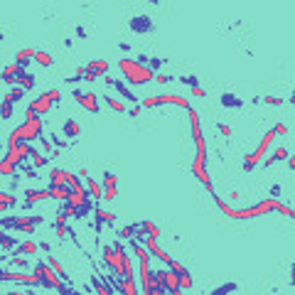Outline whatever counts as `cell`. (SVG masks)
<instances>
[{
    "label": "cell",
    "mask_w": 295,
    "mask_h": 295,
    "mask_svg": "<svg viewBox=\"0 0 295 295\" xmlns=\"http://www.w3.org/2000/svg\"><path fill=\"white\" fill-rule=\"evenodd\" d=\"M214 202L217 207L221 209V214L224 217H229V219H256V217H263V214H271V212H280L283 217H288V219H295V212L290 207H285V204L280 202V200H273V197H268V200H263V202L254 204V207H243V209H236V207H229V204L224 202L221 197H214Z\"/></svg>",
    "instance_id": "1"
},
{
    "label": "cell",
    "mask_w": 295,
    "mask_h": 295,
    "mask_svg": "<svg viewBox=\"0 0 295 295\" xmlns=\"http://www.w3.org/2000/svg\"><path fill=\"white\" fill-rule=\"evenodd\" d=\"M35 138H42V118L27 111V113H25V123L18 126V128L10 133L8 148L18 145V143H30V140H35Z\"/></svg>",
    "instance_id": "2"
},
{
    "label": "cell",
    "mask_w": 295,
    "mask_h": 295,
    "mask_svg": "<svg viewBox=\"0 0 295 295\" xmlns=\"http://www.w3.org/2000/svg\"><path fill=\"white\" fill-rule=\"evenodd\" d=\"M118 69L123 72V79L130 81V84H135V86L153 81V76H155V72L148 64H140L135 59H118Z\"/></svg>",
    "instance_id": "3"
},
{
    "label": "cell",
    "mask_w": 295,
    "mask_h": 295,
    "mask_svg": "<svg viewBox=\"0 0 295 295\" xmlns=\"http://www.w3.org/2000/svg\"><path fill=\"white\" fill-rule=\"evenodd\" d=\"M155 106H180V109H189V101L180 96V93H158L150 96L140 104V109H155Z\"/></svg>",
    "instance_id": "4"
},
{
    "label": "cell",
    "mask_w": 295,
    "mask_h": 295,
    "mask_svg": "<svg viewBox=\"0 0 295 295\" xmlns=\"http://www.w3.org/2000/svg\"><path fill=\"white\" fill-rule=\"evenodd\" d=\"M273 138H276V130L271 128L263 138H261V143L256 145V150H254L251 155H246V160H243V172H251V170L263 160V155L268 153V148H271V143H273Z\"/></svg>",
    "instance_id": "5"
},
{
    "label": "cell",
    "mask_w": 295,
    "mask_h": 295,
    "mask_svg": "<svg viewBox=\"0 0 295 295\" xmlns=\"http://www.w3.org/2000/svg\"><path fill=\"white\" fill-rule=\"evenodd\" d=\"M35 276L39 278L42 288H52V290H59V293H64V288H67L64 280L50 268V263H42V261H39V263L35 266Z\"/></svg>",
    "instance_id": "6"
},
{
    "label": "cell",
    "mask_w": 295,
    "mask_h": 295,
    "mask_svg": "<svg viewBox=\"0 0 295 295\" xmlns=\"http://www.w3.org/2000/svg\"><path fill=\"white\" fill-rule=\"evenodd\" d=\"M59 99H62L59 89H50V91L39 93V99H35V101L27 106V111H30V113H35V116H44V113H50V111H52L55 101H59Z\"/></svg>",
    "instance_id": "7"
},
{
    "label": "cell",
    "mask_w": 295,
    "mask_h": 295,
    "mask_svg": "<svg viewBox=\"0 0 295 295\" xmlns=\"http://www.w3.org/2000/svg\"><path fill=\"white\" fill-rule=\"evenodd\" d=\"M37 224H42V217H0V226H8V229H18L25 234H32Z\"/></svg>",
    "instance_id": "8"
},
{
    "label": "cell",
    "mask_w": 295,
    "mask_h": 295,
    "mask_svg": "<svg viewBox=\"0 0 295 295\" xmlns=\"http://www.w3.org/2000/svg\"><path fill=\"white\" fill-rule=\"evenodd\" d=\"M121 251H123V246L116 241L113 246H104V263L109 266V271H111V276H116V278H121Z\"/></svg>",
    "instance_id": "9"
},
{
    "label": "cell",
    "mask_w": 295,
    "mask_h": 295,
    "mask_svg": "<svg viewBox=\"0 0 295 295\" xmlns=\"http://www.w3.org/2000/svg\"><path fill=\"white\" fill-rule=\"evenodd\" d=\"M189 113V123H192V138H194V145H197V155L207 158V143H204V133H202V123H200V113L192 109H187Z\"/></svg>",
    "instance_id": "10"
},
{
    "label": "cell",
    "mask_w": 295,
    "mask_h": 295,
    "mask_svg": "<svg viewBox=\"0 0 295 295\" xmlns=\"http://www.w3.org/2000/svg\"><path fill=\"white\" fill-rule=\"evenodd\" d=\"M192 172H194V177L204 184V189H209V192L217 197V192H214V187H212V177H209V172H207V158L197 155V158L192 160Z\"/></svg>",
    "instance_id": "11"
},
{
    "label": "cell",
    "mask_w": 295,
    "mask_h": 295,
    "mask_svg": "<svg viewBox=\"0 0 295 295\" xmlns=\"http://www.w3.org/2000/svg\"><path fill=\"white\" fill-rule=\"evenodd\" d=\"M30 153H32V145H30V143H18V145L8 148V155H5V158L20 167L25 160H27V158H30Z\"/></svg>",
    "instance_id": "12"
},
{
    "label": "cell",
    "mask_w": 295,
    "mask_h": 295,
    "mask_svg": "<svg viewBox=\"0 0 295 295\" xmlns=\"http://www.w3.org/2000/svg\"><path fill=\"white\" fill-rule=\"evenodd\" d=\"M0 280H15V283H22V285H32V288L42 285L35 273L30 276V273H22V271H18V273L15 271H0Z\"/></svg>",
    "instance_id": "13"
},
{
    "label": "cell",
    "mask_w": 295,
    "mask_h": 295,
    "mask_svg": "<svg viewBox=\"0 0 295 295\" xmlns=\"http://www.w3.org/2000/svg\"><path fill=\"white\" fill-rule=\"evenodd\" d=\"M74 99H76V104L81 106L84 111H89V113H99V96L91 91H74Z\"/></svg>",
    "instance_id": "14"
},
{
    "label": "cell",
    "mask_w": 295,
    "mask_h": 295,
    "mask_svg": "<svg viewBox=\"0 0 295 295\" xmlns=\"http://www.w3.org/2000/svg\"><path fill=\"white\" fill-rule=\"evenodd\" d=\"M167 268H170V271H172V273L177 276V280H180V290H184V288H192V283H194V280H192V276H189V271L184 268L182 263H177V261L172 258V263H170Z\"/></svg>",
    "instance_id": "15"
},
{
    "label": "cell",
    "mask_w": 295,
    "mask_h": 295,
    "mask_svg": "<svg viewBox=\"0 0 295 295\" xmlns=\"http://www.w3.org/2000/svg\"><path fill=\"white\" fill-rule=\"evenodd\" d=\"M25 74V69L20 67V64H10V67H5L3 74H0V79L5 81V84H18V79Z\"/></svg>",
    "instance_id": "16"
},
{
    "label": "cell",
    "mask_w": 295,
    "mask_h": 295,
    "mask_svg": "<svg viewBox=\"0 0 295 295\" xmlns=\"http://www.w3.org/2000/svg\"><path fill=\"white\" fill-rule=\"evenodd\" d=\"M42 200H50V189H27L25 192V207H32Z\"/></svg>",
    "instance_id": "17"
},
{
    "label": "cell",
    "mask_w": 295,
    "mask_h": 295,
    "mask_svg": "<svg viewBox=\"0 0 295 295\" xmlns=\"http://www.w3.org/2000/svg\"><path fill=\"white\" fill-rule=\"evenodd\" d=\"M86 72H91L96 79H99V76H106V74H109V62H106V59H91V62L86 64Z\"/></svg>",
    "instance_id": "18"
},
{
    "label": "cell",
    "mask_w": 295,
    "mask_h": 295,
    "mask_svg": "<svg viewBox=\"0 0 295 295\" xmlns=\"http://www.w3.org/2000/svg\"><path fill=\"white\" fill-rule=\"evenodd\" d=\"M104 79H106V84H111V86H116V91L121 93L123 99H128V101H133V104H138V99H135V93L130 91V89H128V86H126V84H123V81H121V79H118V81H116V79H109V76H104Z\"/></svg>",
    "instance_id": "19"
},
{
    "label": "cell",
    "mask_w": 295,
    "mask_h": 295,
    "mask_svg": "<svg viewBox=\"0 0 295 295\" xmlns=\"http://www.w3.org/2000/svg\"><path fill=\"white\" fill-rule=\"evenodd\" d=\"M93 217H96V234L101 231V226H104V224H113V221H116V214H111V212H106V209H101L99 204H96V214H93Z\"/></svg>",
    "instance_id": "20"
},
{
    "label": "cell",
    "mask_w": 295,
    "mask_h": 295,
    "mask_svg": "<svg viewBox=\"0 0 295 295\" xmlns=\"http://www.w3.org/2000/svg\"><path fill=\"white\" fill-rule=\"evenodd\" d=\"M84 202H89V192H86V189H72V194H69L67 204L76 209V207H81Z\"/></svg>",
    "instance_id": "21"
},
{
    "label": "cell",
    "mask_w": 295,
    "mask_h": 295,
    "mask_svg": "<svg viewBox=\"0 0 295 295\" xmlns=\"http://www.w3.org/2000/svg\"><path fill=\"white\" fill-rule=\"evenodd\" d=\"M86 192H89V200H96V202L104 197V187L96 182L93 177H86Z\"/></svg>",
    "instance_id": "22"
},
{
    "label": "cell",
    "mask_w": 295,
    "mask_h": 295,
    "mask_svg": "<svg viewBox=\"0 0 295 295\" xmlns=\"http://www.w3.org/2000/svg\"><path fill=\"white\" fill-rule=\"evenodd\" d=\"M69 194H72V189H69L67 184H62V187H50V200L67 202V200H69Z\"/></svg>",
    "instance_id": "23"
},
{
    "label": "cell",
    "mask_w": 295,
    "mask_h": 295,
    "mask_svg": "<svg viewBox=\"0 0 295 295\" xmlns=\"http://www.w3.org/2000/svg\"><path fill=\"white\" fill-rule=\"evenodd\" d=\"M37 246L35 241H22L18 249H15V256H30V254H37Z\"/></svg>",
    "instance_id": "24"
},
{
    "label": "cell",
    "mask_w": 295,
    "mask_h": 295,
    "mask_svg": "<svg viewBox=\"0 0 295 295\" xmlns=\"http://www.w3.org/2000/svg\"><path fill=\"white\" fill-rule=\"evenodd\" d=\"M64 177H67V170L55 167V170L50 172V187H62V184H64Z\"/></svg>",
    "instance_id": "25"
},
{
    "label": "cell",
    "mask_w": 295,
    "mask_h": 295,
    "mask_svg": "<svg viewBox=\"0 0 295 295\" xmlns=\"http://www.w3.org/2000/svg\"><path fill=\"white\" fill-rule=\"evenodd\" d=\"M15 172H18V165H15V163H10L8 158H0V175H3V177H13Z\"/></svg>",
    "instance_id": "26"
},
{
    "label": "cell",
    "mask_w": 295,
    "mask_h": 295,
    "mask_svg": "<svg viewBox=\"0 0 295 295\" xmlns=\"http://www.w3.org/2000/svg\"><path fill=\"white\" fill-rule=\"evenodd\" d=\"M62 130H64V135H67V138H79V133H81V126H79L74 118H69V121L64 123V128H62Z\"/></svg>",
    "instance_id": "27"
},
{
    "label": "cell",
    "mask_w": 295,
    "mask_h": 295,
    "mask_svg": "<svg viewBox=\"0 0 295 295\" xmlns=\"http://www.w3.org/2000/svg\"><path fill=\"white\" fill-rule=\"evenodd\" d=\"M91 285H93V290H96V295H113V290L99 276H91Z\"/></svg>",
    "instance_id": "28"
},
{
    "label": "cell",
    "mask_w": 295,
    "mask_h": 295,
    "mask_svg": "<svg viewBox=\"0 0 295 295\" xmlns=\"http://www.w3.org/2000/svg\"><path fill=\"white\" fill-rule=\"evenodd\" d=\"M47 263H50V268H52V271H55V273H57L59 278H62V280H69L67 271H64V266H62V263H59V261H57L55 256H50V258H47Z\"/></svg>",
    "instance_id": "29"
},
{
    "label": "cell",
    "mask_w": 295,
    "mask_h": 295,
    "mask_svg": "<svg viewBox=\"0 0 295 295\" xmlns=\"http://www.w3.org/2000/svg\"><path fill=\"white\" fill-rule=\"evenodd\" d=\"M15 204H18V197H13L10 192H0V212H5V209H10Z\"/></svg>",
    "instance_id": "30"
},
{
    "label": "cell",
    "mask_w": 295,
    "mask_h": 295,
    "mask_svg": "<svg viewBox=\"0 0 295 295\" xmlns=\"http://www.w3.org/2000/svg\"><path fill=\"white\" fill-rule=\"evenodd\" d=\"M30 59H35V50H20L18 55H15V64H20V67L25 69V64H27Z\"/></svg>",
    "instance_id": "31"
},
{
    "label": "cell",
    "mask_w": 295,
    "mask_h": 295,
    "mask_svg": "<svg viewBox=\"0 0 295 295\" xmlns=\"http://www.w3.org/2000/svg\"><path fill=\"white\" fill-rule=\"evenodd\" d=\"M18 86L22 89V91H30V89H35V76L25 72V74H22V76L18 79Z\"/></svg>",
    "instance_id": "32"
},
{
    "label": "cell",
    "mask_w": 295,
    "mask_h": 295,
    "mask_svg": "<svg viewBox=\"0 0 295 295\" xmlns=\"http://www.w3.org/2000/svg\"><path fill=\"white\" fill-rule=\"evenodd\" d=\"M140 231H143L145 236H153V239H158V236H160V229H158L153 221H143V224H140Z\"/></svg>",
    "instance_id": "33"
},
{
    "label": "cell",
    "mask_w": 295,
    "mask_h": 295,
    "mask_svg": "<svg viewBox=\"0 0 295 295\" xmlns=\"http://www.w3.org/2000/svg\"><path fill=\"white\" fill-rule=\"evenodd\" d=\"M285 158H288V148H276L273 158H268V160H266L263 165H266V167H271L273 163H278V160H285Z\"/></svg>",
    "instance_id": "34"
},
{
    "label": "cell",
    "mask_w": 295,
    "mask_h": 295,
    "mask_svg": "<svg viewBox=\"0 0 295 295\" xmlns=\"http://www.w3.org/2000/svg\"><path fill=\"white\" fill-rule=\"evenodd\" d=\"M64 184H67L69 189H84V184H81V180H79V175H74V172H67Z\"/></svg>",
    "instance_id": "35"
},
{
    "label": "cell",
    "mask_w": 295,
    "mask_h": 295,
    "mask_svg": "<svg viewBox=\"0 0 295 295\" xmlns=\"http://www.w3.org/2000/svg\"><path fill=\"white\" fill-rule=\"evenodd\" d=\"M101 99H104V101H106V104H109V106L116 111V113H126V106H123V104H121L118 99H113V96H109V93H104Z\"/></svg>",
    "instance_id": "36"
},
{
    "label": "cell",
    "mask_w": 295,
    "mask_h": 295,
    "mask_svg": "<svg viewBox=\"0 0 295 295\" xmlns=\"http://www.w3.org/2000/svg\"><path fill=\"white\" fill-rule=\"evenodd\" d=\"M30 158H32V165H35L37 170H39V167H44L47 163H50V155H39L37 150H32V153H30Z\"/></svg>",
    "instance_id": "37"
},
{
    "label": "cell",
    "mask_w": 295,
    "mask_h": 295,
    "mask_svg": "<svg viewBox=\"0 0 295 295\" xmlns=\"http://www.w3.org/2000/svg\"><path fill=\"white\" fill-rule=\"evenodd\" d=\"M64 221H67V217H64V214L59 212V214H57V221H55L57 236H67V224H64Z\"/></svg>",
    "instance_id": "38"
},
{
    "label": "cell",
    "mask_w": 295,
    "mask_h": 295,
    "mask_svg": "<svg viewBox=\"0 0 295 295\" xmlns=\"http://www.w3.org/2000/svg\"><path fill=\"white\" fill-rule=\"evenodd\" d=\"M35 62L42 64V67H52V57L47 52H42V50H35Z\"/></svg>",
    "instance_id": "39"
},
{
    "label": "cell",
    "mask_w": 295,
    "mask_h": 295,
    "mask_svg": "<svg viewBox=\"0 0 295 295\" xmlns=\"http://www.w3.org/2000/svg\"><path fill=\"white\" fill-rule=\"evenodd\" d=\"M0 118H13V101L3 99V104H0Z\"/></svg>",
    "instance_id": "40"
},
{
    "label": "cell",
    "mask_w": 295,
    "mask_h": 295,
    "mask_svg": "<svg viewBox=\"0 0 295 295\" xmlns=\"http://www.w3.org/2000/svg\"><path fill=\"white\" fill-rule=\"evenodd\" d=\"M221 104L226 106V109H234V106H241V101L236 99V96H231V93H224L221 96Z\"/></svg>",
    "instance_id": "41"
},
{
    "label": "cell",
    "mask_w": 295,
    "mask_h": 295,
    "mask_svg": "<svg viewBox=\"0 0 295 295\" xmlns=\"http://www.w3.org/2000/svg\"><path fill=\"white\" fill-rule=\"evenodd\" d=\"M22 96H25V91H22V89H20V86H13V89H10V91L5 93V99H8V101H13V104H15V101H20V99H22Z\"/></svg>",
    "instance_id": "42"
},
{
    "label": "cell",
    "mask_w": 295,
    "mask_h": 295,
    "mask_svg": "<svg viewBox=\"0 0 295 295\" xmlns=\"http://www.w3.org/2000/svg\"><path fill=\"white\" fill-rule=\"evenodd\" d=\"M135 231H138V226H123V229L118 231V236H121V239H133Z\"/></svg>",
    "instance_id": "43"
},
{
    "label": "cell",
    "mask_w": 295,
    "mask_h": 295,
    "mask_svg": "<svg viewBox=\"0 0 295 295\" xmlns=\"http://www.w3.org/2000/svg\"><path fill=\"white\" fill-rule=\"evenodd\" d=\"M0 246H3V249H13V246H15V239L8 236L5 231H0Z\"/></svg>",
    "instance_id": "44"
},
{
    "label": "cell",
    "mask_w": 295,
    "mask_h": 295,
    "mask_svg": "<svg viewBox=\"0 0 295 295\" xmlns=\"http://www.w3.org/2000/svg\"><path fill=\"white\" fill-rule=\"evenodd\" d=\"M91 200H89V202H84L81 204V207H76V217H79V219H81V217H84V214H86V212H91Z\"/></svg>",
    "instance_id": "45"
},
{
    "label": "cell",
    "mask_w": 295,
    "mask_h": 295,
    "mask_svg": "<svg viewBox=\"0 0 295 295\" xmlns=\"http://www.w3.org/2000/svg\"><path fill=\"white\" fill-rule=\"evenodd\" d=\"M116 194H118V192H116V187H106L101 200H106V202H113V200H116Z\"/></svg>",
    "instance_id": "46"
},
{
    "label": "cell",
    "mask_w": 295,
    "mask_h": 295,
    "mask_svg": "<svg viewBox=\"0 0 295 295\" xmlns=\"http://www.w3.org/2000/svg\"><path fill=\"white\" fill-rule=\"evenodd\" d=\"M106 187H116V175H113V172H106V175H104V189H106Z\"/></svg>",
    "instance_id": "47"
},
{
    "label": "cell",
    "mask_w": 295,
    "mask_h": 295,
    "mask_svg": "<svg viewBox=\"0 0 295 295\" xmlns=\"http://www.w3.org/2000/svg\"><path fill=\"white\" fill-rule=\"evenodd\" d=\"M158 84H167V81H172V76H167V74H160V72H155V76H153Z\"/></svg>",
    "instance_id": "48"
},
{
    "label": "cell",
    "mask_w": 295,
    "mask_h": 295,
    "mask_svg": "<svg viewBox=\"0 0 295 295\" xmlns=\"http://www.w3.org/2000/svg\"><path fill=\"white\" fill-rule=\"evenodd\" d=\"M180 81H184V84H189V89H192V86H200V84H197V79H194V76H182V79H180Z\"/></svg>",
    "instance_id": "49"
},
{
    "label": "cell",
    "mask_w": 295,
    "mask_h": 295,
    "mask_svg": "<svg viewBox=\"0 0 295 295\" xmlns=\"http://www.w3.org/2000/svg\"><path fill=\"white\" fill-rule=\"evenodd\" d=\"M192 96L194 99H204V89L202 86H192Z\"/></svg>",
    "instance_id": "50"
},
{
    "label": "cell",
    "mask_w": 295,
    "mask_h": 295,
    "mask_svg": "<svg viewBox=\"0 0 295 295\" xmlns=\"http://www.w3.org/2000/svg\"><path fill=\"white\" fill-rule=\"evenodd\" d=\"M217 128H219V133H221V135H226V138L231 135V128H229V126H224V123H219Z\"/></svg>",
    "instance_id": "51"
},
{
    "label": "cell",
    "mask_w": 295,
    "mask_h": 295,
    "mask_svg": "<svg viewBox=\"0 0 295 295\" xmlns=\"http://www.w3.org/2000/svg\"><path fill=\"white\" fill-rule=\"evenodd\" d=\"M263 101H266V104H271V106H273V104H276V106H280V104H283L280 99H273V96H266Z\"/></svg>",
    "instance_id": "52"
},
{
    "label": "cell",
    "mask_w": 295,
    "mask_h": 295,
    "mask_svg": "<svg viewBox=\"0 0 295 295\" xmlns=\"http://www.w3.org/2000/svg\"><path fill=\"white\" fill-rule=\"evenodd\" d=\"M13 263H15L18 268H25V266H27V261H25V258H13Z\"/></svg>",
    "instance_id": "53"
},
{
    "label": "cell",
    "mask_w": 295,
    "mask_h": 295,
    "mask_svg": "<svg viewBox=\"0 0 295 295\" xmlns=\"http://www.w3.org/2000/svg\"><path fill=\"white\" fill-rule=\"evenodd\" d=\"M276 135H283V133H285V126H283V123H276Z\"/></svg>",
    "instance_id": "54"
},
{
    "label": "cell",
    "mask_w": 295,
    "mask_h": 295,
    "mask_svg": "<svg viewBox=\"0 0 295 295\" xmlns=\"http://www.w3.org/2000/svg\"><path fill=\"white\" fill-rule=\"evenodd\" d=\"M150 295H165V290H163V288H158V285L153 283V293H150Z\"/></svg>",
    "instance_id": "55"
},
{
    "label": "cell",
    "mask_w": 295,
    "mask_h": 295,
    "mask_svg": "<svg viewBox=\"0 0 295 295\" xmlns=\"http://www.w3.org/2000/svg\"><path fill=\"white\" fill-rule=\"evenodd\" d=\"M42 145H44V153H52V143H47L44 138H42Z\"/></svg>",
    "instance_id": "56"
},
{
    "label": "cell",
    "mask_w": 295,
    "mask_h": 295,
    "mask_svg": "<svg viewBox=\"0 0 295 295\" xmlns=\"http://www.w3.org/2000/svg\"><path fill=\"white\" fill-rule=\"evenodd\" d=\"M84 79H86V81H99V79H96V76H93L91 72H86V74H84Z\"/></svg>",
    "instance_id": "57"
},
{
    "label": "cell",
    "mask_w": 295,
    "mask_h": 295,
    "mask_svg": "<svg viewBox=\"0 0 295 295\" xmlns=\"http://www.w3.org/2000/svg\"><path fill=\"white\" fill-rule=\"evenodd\" d=\"M62 295H79V293H76V290H72V288H64V293H62Z\"/></svg>",
    "instance_id": "58"
},
{
    "label": "cell",
    "mask_w": 295,
    "mask_h": 295,
    "mask_svg": "<svg viewBox=\"0 0 295 295\" xmlns=\"http://www.w3.org/2000/svg\"><path fill=\"white\" fill-rule=\"evenodd\" d=\"M8 295H30V293H25V290H10Z\"/></svg>",
    "instance_id": "59"
},
{
    "label": "cell",
    "mask_w": 295,
    "mask_h": 295,
    "mask_svg": "<svg viewBox=\"0 0 295 295\" xmlns=\"http://www.w3.org/2000/svg\"><path fill=\"white\" fill-rule=\"evenodd\" d=\"M30 295H32V293H30Z\"/></svg>",
    "instance_id": "60"
}]
</instances>
